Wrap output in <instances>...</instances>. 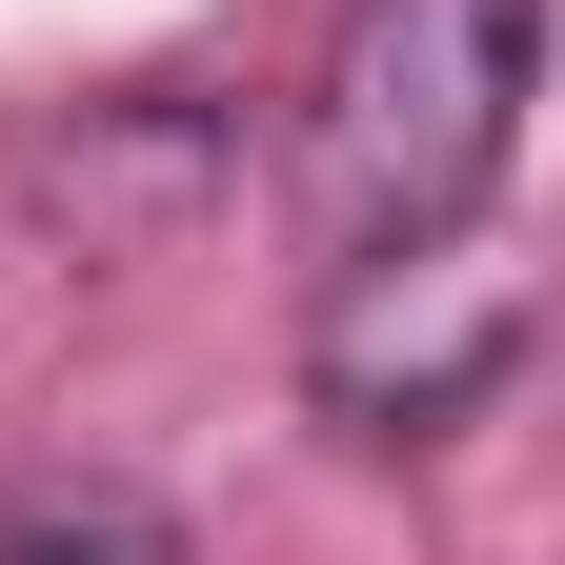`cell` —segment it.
I'll return each instance as SVG.
<instances>
[{"mask_svg": "<svg viewBox=\"0 0 565 565\" xmlns=\"http://www.w3.org/2000/svg\"><path fill=\"white\" fill-rule=\"evenodd\" d=\"M0 565H182V525H141V505H41V525H0Z\"/></svg>", "mask_w": 565, "mask_h": 565, "instance_id": "cell-3", "label": "cell"}, {"mask_svg": "<svg viewBox=\"0 0 565 565\" xmlns=\"http://www.w3.org/2000/svg\"><path fill=\"white\" fill-rule=\"evenodd\" d=\"M505 364H525V263L484 243V223H424V243L323 263V323H303L323 424H364V445H445Z\"/></svg>", "mask_w": 565, "mask_h": 565, "instance_id": "cell-2", "label": "cell"}, {"mask_svg": "<svg viewBox=\"0 0 565 565\" xmlns=\"http://www.w3.org/2000/svg\"><path fill=\"white\" fill-rule=\"evenodd\" d=\"M525 82H545V0H343L303 82V243L364 263L424 223H484Z\"/></svg>", "mask_w": 565, "mask_h": 565, "instance_id": "cell-1", "label": "cell"}]
</instances>
